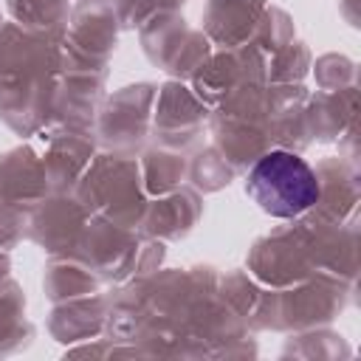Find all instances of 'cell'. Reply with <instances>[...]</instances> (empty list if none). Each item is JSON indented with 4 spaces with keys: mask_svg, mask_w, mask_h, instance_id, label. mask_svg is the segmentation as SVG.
Segmentation results:
<instances>
[{
    "mask_svg": "<svg viewBox=\"0 0 361 361\" xmlns=\"http://www.w3.org/2000/svg\"><path fill=\"white\" fill-rule=\"evenodd\" d=\"M245 189L271 217H299L322 197V186L307 161L285 149L262 155L248 172Z\"/></svg>",
    "mask_w": 361,
    "mask_h": 361,
    "instance_id": "cell-1",
    "label": "cell"
}]
</instances>
